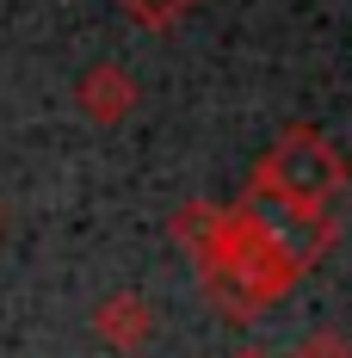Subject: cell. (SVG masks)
<instances>
[{
    "label": "cell",
    "mask_w": 352,
    "mask_h": 358,
    "mask_svg": "<svg viewBox=\"0 0 352 358\" xmlns=\"http://www.w3.org/2000/svg\"><path fill=\"white\" fill-rule=\"evenodd\" d=\"M216 229H223V204H204V198H198V204H179L174 210V241L192 248V259L216 241Z\"/></svg>",
    "instance_id": "5b68a950"
},
{
    "label": "cell",
    "mask_w": 352,
    "mask_h": 358,
    "mask_svg": "<svg viewBox=\"0 0 352 358\" xmlns=\"http://www.w3.org/2000/svg\"><path fill=\"white\" fill-rule=\"evenodd\" d=\"M74 106H80V117H87V124H124V117L136 111V80L118 69V62H99V69L80 74Z\"/></svg>",
    "instance_id": "277c9868"
},
{
    "label": "cell",
    "mask_w": 352,
    "mask_h": 358,
    "mask_svg": "<svg viewBox=\"0 0 352 358\" xmlns=\"http://www.w3.org/2000/svg\"><path fill=\"white\" fill-rule=\"evenodd\" d=\"M340 185H346L340 148L328 143L321 130H309V124H290L279 143H272V155L260 161L247 198H272L303 229V222H328V204L340 198Z\"/></svg>",
    "instance_id": "7a4b0ae2"
},
{
    "label": "cell",
    "mask_w": 352,
    "mask_h": 358,
    "mask_svg": "<svg viewBox=\"0 0 352 358\" xmlns=\"http://www.w3.org/2000/svg\"><path fill=\"white\" fill-rule=\"evenodd\" d=\"M124 6L136 13L148 31H161V25H174L179 13H185V6H198V0H124Z\"/></svg>",
    "instance_id": "8992f818"
},
{
    "label": "cell",
    "mask_w": 352,
    "mask_h": 358,
    "mask_svg": "<svg viewBox=\"0 0 352 358\" xmlns=\"http://www.w3.org/2000/svg\"><path fill=\"white\" fill-rule=\"evenodd\" d=\"M290 358H352V340L334 334V327H321V334H309V340H297Z\"/></svg>",
    "instance_id": "52a82bcc"
},
{
    "label": "cell",
    "mask_w": 352,
    "mask_h": 358,
    "mask_svg": "<svg viewBox=\"0 0 352 358\" xmlns=\"http://www.w3.org/2000/svg\"><path fill=\"white\" fill-rule=\"evenodd\" d=\"M0 229H6V210H0Z\"/></svg>",
    "instance_id": "9c48e42d"
},
{
    "label": "cell",
    "mask_w": 352,
    "mask_h": 358,
    "mask_svg": "<svg viewBox=\"0 0 352 358\" xmlns=\"http://www.w3.org/2000/svg\"><path fill=\"white\" fill-rule=\"evenodd\" d=\"M198 272H204V296H211L223 315H260V309H272L279 296L297 290V278L309 272V259L297 253V241L272 229L260 204L247 198L235 210H223V229H216V241L198 253Z\"/></svg>",
    "instance_id": "6da1fadb"
},
{
    "label": "cell",
    "mask_w": 352,
    "mask_h": 358,
    "mask_svg": "<svg viewBox=\"0 0 352 358\" xmlns=\"http://www.w3.org/2000/svg\"><path fill=\"white\" fill-rule=\"evenodd\" d=\"M93 334L106 340L111 352L136 358L148 340H155V303L148 296H136V290H118V296H106L99 309H93Z\"/></svg>",
    "instance_id": "3957f363"
},
{
    "label": "cell",
    "mask_w": 352,
    "mask_h": 358,
    "mask_svg": "<svg viewBox=\"0 0 352 358\" xmlns=\"http://www.w3.org/2000/svg\"><path fill=\"white\" fill-rule=\"evenodd\" d=\"M241 358H266V352H241Z\"/></svg>",
    "instance_id": "ba28073f"
}]
</instances>
